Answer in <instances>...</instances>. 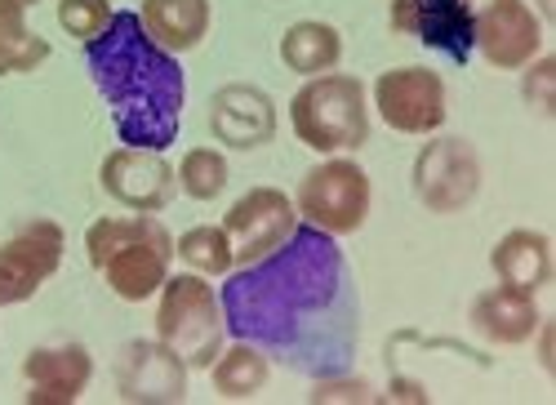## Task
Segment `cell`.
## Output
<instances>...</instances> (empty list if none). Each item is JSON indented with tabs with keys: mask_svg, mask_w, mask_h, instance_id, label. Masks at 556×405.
<instances>
[{
	"mask_svg": "<svg viewBox=\"0 0 556 405\" xmlns=\"http://www.w3.org/2000/svg\"><path fill=\"white\" fill-rule=\"evenodd\" d=\"M231 339L267 352V362L307 379L352 370L361 343V290L339 237L320 228L290 232L258 263L231 267L218 290Z\"/></svg>",
	"mask_w": 556,
	"mask_h": 405,
	"instance_id": "cell-1",
	"label": "cell"
},
{
	"mask_svg": "<svg viewBox=\"0 0 556 405\" xmlns=\"http://www.w3.org/2000/svg\"><path fill=\"white\" fill-rule=\"evenodd\" d=\"M80 50L89 80L108 103L116 139L125 148L169 152L178 143L182 103H188V76L178 54L161 50L134 10H116L108 31Z\"/></svg>",
	"mask_w": 556,
	"mask_h": 405,
	"instance_id": "cell-2",
	"label": "cell"
},
{
	"mask_svg": "<svg viewBox=\"0 0 556 405\" xmlns=\"http://www.w3.org/2000/svg\"><path fill=\"white\" fill-rule=\"evenodd\" d=\"M85 258L121 303H148L174 267V237L156 214H103L85 232Z\"/></svg>",
	"mask_w": 556,
	"mask_h": 405,
	"instance_id": "cell-3",
	"label": "cell"
},
{
	"mask_svg": "<svg viewBox=\"0 0 556 405\" xmlns=\"http://www.w3.org/2000/svg\"><path fill=\"white\" fill-rule=\"evenodd\" d=\"M294 139L316 156H352L369 143V89L361 76L320 72L307 76L290 99Z\"/></svg>",
	"mask_w": 556,
	"mask_h": 405,
	"instance_id": "cell-4",
	"label": "cell"
},
{
	"mask_svg": "<svg viewBox=\"0 0 556 405\" xmlns=\"http://www.w3.org/2000/svg\"><path fill=\"white\" fill-rule=\"evenodd\" d=\"M156 339L169 343L188 370H210L214 356L227 343V321H223V303L210 277L201 273H169L161 294H156Z\"/></svg>",
	"mask_w": 556,
	"mask_h": 405,
	"instance_id": "cell-5",
	"label": "cell"
},
{
	"mask_svg": "<svg viewBox=\"0 0 556 405\" xmlns=\"http://www.w3.org/2000/svg\"><path fill=\"white\" fill-rule=\"evenodd\" d=\"M369 205H375V183H369L365 165L352 156H326L320 165H312L299 178V192H294L299 223L330 232V237L361 232L369 218Z\"/></svg>",
	"mask_w": 556,
	"mask_h": 405,
	"instance_id": "cell-6",
	"label": "cell"
},
{
	"mask_svg": "<svg viewBox=\"0 0 556 405\" xmlns=\"http://www.w3.org/2000/svg\"><path fill=\"white\" fill-rule=\"evenodd\" d=\"M409 188L428 214L454 218L477 205L485 188V165L463 134H432V143H424L414 156Z\"/></svg>",
	"mask_w": 556,
	"mask_h": 405,
	"instance_id": "cell-7",
	"label": "cell"
},
{
	"mask_svg": "<svg viewBox=\"0 0 556 405\" xmlns=\"http://www.w3.org/2000/svg\"><path fill=\"white\" fill-rule=\"evenodd\" d=\"M369 103H375L379 121L392 134H405V139H432L450 121L445 76L432 67H419V63L379 72L375 89H369Z\"/></svg>",
	"mask_w": 556,
	"mask_h": 405,
	"instance_id": "cell-8",
	"label": "cell"
},
{
	"mask_svg": "<svg viewBox=\"0 0 556 405\" xmlns=\"http://www.w3.org/2000/svg\"><path fill=\"white\" fill-rule=\"evenodd\" d=\"M67 258V232L54 218H23L0 241V307H18L40 294Z\"/></svg>",
	"mask_w": 556,
	"mask_h": 405,
	"instance_id": "cell-9",
	"label": "cell"
},
{
	"mask_svg": "<svg viewBox=\"0 0 556 405\" xmlns=\"http://www.w3.org/2000/svg\"><path fill=\"white\" fill-rule=\"evenodd\" d=\"M112 383H116V396L125 405H178V401H188L192 370L169 343L129 339L116 352Z\"/></svg>",
	"mask_w": 556,
	"mask_h": 405,
	"instance_id": "cell-10",
	"label": "cell"
},
{
	"mask_svg": "<svg viewBox=\"0 0 556 405\" xmlns=\"http://www.w3.org/2000/svg\"><path fill=\"white\" fill-rule=\"evenodd\" d=\"M477 54L498 72H521L543 54V18L530 0H468Z\"/></svg>",
	"mask_w": 556,
	"mask_h": 405,
	"instance_id": "cell-11",
	"label": "cell"
},
{
	"mask_svg": "<svg viewBox=\"0 0 556 405\" xmlns=\"http://www.w3.org/2000/svg\"><path fill=\"white\" fill-rule=\"evenodd\" d=\"M294 228H299V210H294V197L281 188H250L223 214V232L231 241L237 267L258 263L276 245H286Z\"/></svg>",
	"mask_w": 556,
	"mask_h": 405,
	"instance_id": "cell-12",
	"label": "cell"
},
{
	"mask_svg": "<svg viewBox=\"0 0 556 405\" xmlns=\"http://www.w3.org/2000/svg\"><path fill=\"white\" fill-rule=\"evenodd\" d=\"M388 27L463 67L477 54L468 0H388Z\"/></svg>",
	"mask_w": 556,
	"mask_h": 405,
	"instance_id": "cell-13",
	"label": "cell"
},
{
	"mask_svg": "<svg viewBox=\"0 0 556 405\" xmlns=\"http://www.w3.org/2000/svg\"><path fill=\"white\" fill-rule=\"evenodd\" d=\"M99 183L103 192L134 210V214H161L169 210V201L178 197V174L165 161V152H148V148H116L103 156L99 165Z\"/></svg>",
	"mask_w": 556,
	"mask_h": 405,
	"instance_id": "cell-14",
	"label": "cell"
},
{
	"mask_svg": "<svg viewBox=\"0 0 556 405\" xmlns=\"http://www.w3.org/2000/svg\"><path fill=\"white\" fill-rule=\"evenodd\" d=\"M276 103L267 89L250 85V80H231L218 85L210 99V134L214 143H223L227 152H258L267 143H276Z\"/></svg>",
	"mask_w": 556,
	"mask_h": 405,
	"instance_id": "cell-15",
	"label": "cell"
},
{
	"mask_svg": "<svg viewBox=\"0 0 556 405\" xmlns=\"http://www.w3.org/2000/svg\"><path fill=\"white\" fill-rule=\"evenodd\" d=\"M94 379V356L85 343H40L23 362L27 405H76Z\"/></svg>",
	"mask_w": 556,
	"mask_h": 405,
	"instance_id": "cell-16",
	"label": "cell"
},
{
	"mask_svg": "<svg viewBox=\"0 0 556 405\" xmlns=\"http://www.w3.org/2000/svg\"><path fill=\"white\" fill-rule=\"evenodd\" d=\"M468 321L472 330L494 343V347H521L534 339L539 321H543V307L534 294L526 290H513V286H494V290H481L468 307Z\"/></svg>",
	"mask_w": 556,
	"mask_h": 405,
	"instance_id": "cell-17",
	"label": "cell"
},
{
	"mask_svg": "<svg viewBox=\"0 0 556 405\" xmlns=\"http://www.w3.org/2000/svg\"><path fill=\"white\" fill-rule=\"evenodd\" d=\"M490 273L498 277V286H513L526 294H539L552 286L556 263H552V237L539 228H513L503 232L490 250Z\"/></svg>",
	"mask_w": 556,
	"mask_h": 405,
	"instance_id": "cell-18",
	"label": "cell"
},
{
	"mask_svg": "<svg viewBox=\"0 0 556 405\" xmlns=\"http://www.w3.org/2000/svg\"><path fill=\"white\" fill-rule=\"evenodd\" d=\"M134 14L143 23V31L169 54L201 50L210 36V23H214L210 0H143Z\"/></svg>",
	"mask_w": 556,
	"mask_h": 405,
	"instance_id": "cell-19",
	"label": "cell"
},
{
	"mask_svg": "<svg viewBox=\"0 0 556 405\" xmlns=\"http://www.w3.org/2000/svg\"><path fill=\"white\" fill-rule=\"evenodd\" d=\"M281 63L299 76H320L343 63V31L326 18H299L281 36Z\"/></svg>",
	"mask_w": 556,
	"mask_h": 405,
	"instance_id": "cell-20",
	"label": "cell"
},
{
	"mask_svg": "<svg viewBox=\"0 0 556 405\" xmlns=\"http://www.w3.org/2000/svg\"><path fill=\"white\" fill-rule=\"evenodd\" d=\"M267 379H271L267 352L245 343V339L223 343V352L214 356V366H210V383H214L218 401H254L267 388Z\"/></svg>",
	"mask_w": 556,
	"mask_h": 405,
	"instance_id": "cell-21",
	"label": "cell"
},
{
	"mask_svg": "<svg viewBox=\"0 0 556 405\" xmlns=\"http://www.w3.org/2000/svg\"><path fill=\"white\" fill-rule=\"evenodd\" d=\"M50 63V40L27 23V5L0 0V76H27Z\"/></svg>",
	"mask_w": 556,
	"mask_h": 405,
	"instance_id": "cell-22",
	"label": "cell"
},
{
	"mask_svg": "<svg viewBox=\"0 0 556 405\" xmlns=\"http://www.w3.org/2000/svg\"><path fill=\"white\" fill-rule=\"evenodd\" d=\"M174 258H182V267L201 273V277H227L231 267H237L223 223H197V228L174 237Z\"/></svg>",
	"mask_w": 556,
	"mask_h": 405,
	"instance_id": "cell-23",
	"label": "cell"
},
{
	"mask_svg": "<svg viewBox=\"0 0 556 405\" xmlns=\"http://www.w3.org/2000/svg\"><path fill=\"white\" fill-rule=\"evenodd\" d=\"M178 174V192L188 197V201H218L231 183V169H227V156L218 148H192V152H182V161L174 165Z\"/></svg>",
	"mask_w": 556,
	"mask_h": 405,
	"instance_id": "cell-24",
	"label": "cell"
},
{
	"mask_svg": "<svg viewBox=\"0 0 556 405\" xmlns=\"http://www.w3.org/2000/svg\"><path fill=\"white\" fill-rule=\"evenodd\" d=\"M116 5L112 0H59V27L76 40V45H89V40H99L112 23Z\"/></svg>",
	"mask_w": 556,
	"mask_h": 405,
	"instance_id": "cell-25",
	"label": "cell"
},
{
	"mask_svg": "<svg viewBox=\"0 0 556 405\" xmlns=\"http://www.w3.org/2000/svg\"><path fill=\"white\" fill-rule=\"evenodd\" d=\"M521 99L526 107H534V116L543 121L556 116V59L552 54H534L521 67Z\"/></svg>",
	"mask_w": 556,
	"mask_h": 405,
	"instance_id": "cell-26",
	"label": "cell"
},
{
	"mask_svg": "<svg viewBox=\"0 0 556 405\" xmlns=\"http://www.w3.org/2000/svg\"><path fill=\"white\" fill-rule=\"evenodd\" d=\"M312 383H316V388L307 392L312 405H330V401H361V405H369V401H379V392L369 388L365 379H356L352 370L330 375V379H312Z\"/></svg>",
	"mask_w": 556,
	"mask_h": 405,
	"instance_id": "cell-27",
	"label": "cell"
},
{
	"mask_svg": "<svg viewBox=\"0 0 556 405\" xmlns=\"http://www.w3.org/2000/svg\"><path fill=\"white\" fill-rule=\"evenodd\" d=\"M18 5H27V10H31V5H40V0H18Z\"/></svg>",
	"mask_w": 556,
	"mask_h": 405,
	"instance_id": "cell-28",
	"label": "cell"
}]
</instances>
